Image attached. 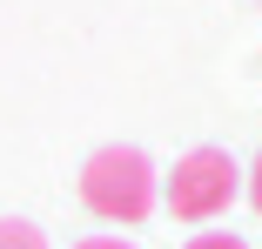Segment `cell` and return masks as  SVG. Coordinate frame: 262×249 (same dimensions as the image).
<instances>
[{"label":"cell","mask_w":262,"mask_h":249,"mask_svg":"<svg viewBox=\"0 0 262 249\" xmlns=\"http://www.w3.org/2000/svg\"><path fill=\"white\" fill-rule=\"evenodd\" d=\"M0 249H47V236L20 216H0Z\"/></svg>","instance_id":"3957f363"},{"label":"cell","mask_w":262,"mask_h":249,"mask_svg":"<svg viewBox=\"0 0 262 249\" xmlns=\"http://www.w3.org/2000/svg\"><path fill=\"white\" fill-rule=\"evenodd\" d=\"M235 195H242V169L229 148H188L162 182V202L175 222H215Z\"/></svg>","instance_id":"7a4b0ae2"},{"label":"cell","mask_w":262,"mask_h":249,"mask_svg":"<svg viewBox=\"0 0 262 249\" xmlns=\"http://www.w3.org/2000/svg\"><path fill=\"white\" fill-rule=\"evenodd\" d=\"M182 249H249V242H242L235 229H202V236H188Z\"/></svg>","instance_id":"277c9868"},{"label":"cell","mask_w":262,"mask_h":249,"mask_svg":"<svg viewBox=\"0 0 262 249\" xmlns=\"http://www.w3.org/2000/svg\"><path fill=\"white\" fill-rule=\"evenodd\" d=\"M242 195H249V209L262 216V148H255V162L242 169Z\"/></svg>","instance_id":"5b68a950"},{"label":"cell","mask_w":262,"mask_h":249,"mask_svg":"<svg viewBox=\"0 0 262 249\" xmlns=\"http://www.w3.org/2000/svg\"><path fill=\"white\" fill-rule=\"evenodd\" d=\"M74 249H135V242H121V236H88V242H74Z\"/></svg>","instance_id":"8992f818"},{"label":"cell","mask_w":262,"mask_h":249,"mask_svg":"<svg viewBox=\"0 0 262 249\" xmlns=\"http://www.w3.org/2000/svg\"><path fill=\"white\" fill-rule=\"evenodd\" d=\"M155 195H162L155 162L141 155V148H128V141H108V148H94V155L81 162V202L101 222H148Z\"/></svg>","instance_id":"6da1fadb"}]
</instances>
